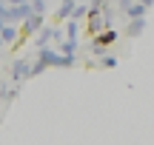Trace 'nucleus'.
I'll list each match as a JSON object with an SVG mask.
<instances>
[{"label":"nucleus","instance_id":"aec40b11","mask_svg":"<svg viewBox=\"0 0 154 145\" xmlns=\"http://www.w3.org/2000/svg\"><path fill=\"white\" fill-rule=\"evenodd\" d=\"M128 3H131V0H114V6H117V9H126Z\"/></svg>","mask_w":154,"mask_h":145},{"label":"nucleus","instance_id":"6e6552de","mask_svg":"<svg viewBox=\"0 0 154 145\" xmlns=\"http://www.w3.org/2000/svg\"><path fill=\"white\" fill-rule=\"evenodd\" d=\"M94 37H97L100 43H106V46H114L117 40H120V31H117L114 26H106L103 31H100V34H94Z\"/></svg>","mask_w":154,"mask_h":145},{"label":"nucleus","instance_id":"a878e982","mask_svg":"<svg viewBox=\"0 0 154 145\" xmlns=\"http://www.w3.org/2000/svg\"><path fill=\"white\" fill-rule=\"evenodd\" d=\"M0 49H3V43H0Z\"/></svg>","mask_w":154,"mask_h":145},{"label":"nucleus","instance_id":"0eeeda50","mask_svg":"<svg viewBox=\"0 0 154 145\" xmlns=\"http://www.w3.org/2000/svg\"><path fill=\"white\" fill-rule=\"evenodd\" d=\"M66 26H63V37H72V40H80L83 37V23L74 20V17H66Z\"/></svg>","mask_w":154,"mask_h":145},{"label":"nucleus","instance_id":"9d476101","mask_svg":"<svg viewBox=\"0 0 154 145\" xmlns=\"http://www.w3.org/2000/svg\"><path fill=\"white\" fill-rule=\"evenodd\" d=\"M74 3H77V0H60V6L54 9V20H57V23H63V20H66L69 14H72Z\"/></svg>","mask_w":154,"mask_h":145},{"label":"nucleus","instance_id":"412c9836","mask_svg":"<svg viewBox=\"0 0 154 145\" xmlns=\"http://www.w3.org/2000/svg\"><path fill=\"white\" fill-rule=\"evenodd\" d=\"M137 3H143L146 9H151V6H154V0H137Z\"/></svg>","mask_w":154,"mask_h":145},{"label":"nucleus","instance_id":"dca6fc26","mask_svg":"<svg viewBox=\"0 0 154 145\" xmlns=\"http://www.w3.org/2000/svg\"><path fill=\"white\" fill-rule=\"evenodd\" d=\"M97 60H100V66H103V68H117V57L109 54V51H106L103 57H97Z\"/></svg>","mask_w":154,"mask_h":145},{"label":"nucleus","instance_id":"4468645a","mask_svg":"<svg viewBox=\"0 0 154 145\" xmlns=\"http://www.w3.org/2000/svg\"><path fill=\"white\" fill-rule=\"evenodd\" d=\"M29 9H32L34 14H46V11H49V0H29Z\"/></svg>","mask_w":154,"mask_h":145},{"label":"nucleus","instance_id":"b1692460","mask_svg":"<svg viewBox=\"0 0 154 145\" xmlns=\"http://www.w3.org/2000/svg\"><path fill=\"white\" fill-rule=\"evenodd\" d=\"M77 3H83V0H77Z\"/></svg>","mask_w":154,"mask_h":145},{"label":"nucleus","instance_id":"6ab92c4d","mask_svg":"<svg viewBox=\"0 0 154 145\" xmlns=\"http://www.w3.org/2000/svg\"><path fill=\"white\" fill-rule=\"evenodd\" d=\"M6 9H9V3H6V0H0V20L6 17Z\"/></svg>","mask_w":154,"mask_h":145},{"label":"nucleus","instance_id":"f257e3e1","mask_svg":"<svg viewBox=\"0 0 154 145\" xmlns=\"http://www.w3.org/2000/svg\"><path fill=\"white\" fill-rule=\"evenodd\" d=\"M106 26H111L109 20H106L103 14H100V9H88V14L83 17V28H86L88 37H94V34H100Z\"/></svg>","mask_w":154,"mask_h":145},{"label":"nucleus","instance_id":"4be33fe9","mask_svg":"<svg viewBox=\"0 0 154 145\" xmlns=\"http://www.w3.org/2000/svg\"><path fill=\"white\" fill-rule=\"evenodd\" d=\"M100 6V0H88V9H97Z\"/></svg>","mask_w":154,"mask_h":145},{"label":"nucleus","instance_id":"f3484780","mask_svg":"<svg viewBox=\"0 0 154 145\" xmlns=\"http://www.w3.org/2000/svg\"><path fill=\"white\" fill-rule=\"evenodd\" d=\"M63 40V28L60 26H51V43H60Z\"/></svg>","mask_w":154,"mask_h":145},{"label":"nucleus","instance_id":"f8f14e48","mask_svg":"<svg viewBox=\"0 0 154 145\" xmlns=\"http://www.w3.org/2000/svg\"><path fill=\"white\" fill-rule=\"evenodd\" d=\"M17 94H20V83H14V85H0V100H3V102L17 100Z\"/></svg>","mask_w":154,"mask_h":145},{"label":"nucleus","instance_id":"1a4fd4ad","mask_svg":"<svg viewBox=\"0 0 154 145\" xmlns=\"http://www.w3.org/2000/svg\"><path fill=\"white\" fill-rule=\"evenodd\" d=\"M86 51L94 57V60H97V57H103L106 51H109V46H106V43H100L97 37H91V40H86Z\"/></svg>","mask_w":154,"mask_h":145},{"label":"nucleus","instance_id":"a211bd4d","mask_svg":"<svg viewBox=\"0 0 154 145\" xmlns=\"http://www.w3.org/2000/svg\"><path fill=\"white\" fill-rule=\"evenodd\" d=\"M43 71H46V66H43L40 60H34V63H32V77H37V74H43Z\"/></svg>","mask_w":154,"mask_h":145},{"label":"nucleus","instance_id":"393cba45","mask_svg":"<svg viewBox=\"0 0 154 145\" xmlns=\"http://www.w3.org/2000/svg\"><path fill=\"white\" fill-rule=\"evenodd\" d=\"M0 26H3V20H0Z\"/></svg>","mask_w":154,"mask_h":145},{"label":"nucleus","instance_id":"2eb2a0df","mask_svg":"<svg viewBox=\"0 0 154 145\" xmlns=\"http://www.w3.org/2000/svg\"><path fill=\"white\" fill-rule=\"evenodd\" d=\"M77 66V54H60V66L57 68H74Z\"/></svg>","mask_w":154,"mask_h":145},{"label":"nucleus","instance_id":"f03ea898","mask_svg":"<svg viewBox=\"0 0 154 145\" xmlns=\"http://www.w3.org/2000/svg\"><path fill=\"white\" fill-rule=\"evenodd\" d=\"M9 77H11V83L32 80V60H26V57H17V60L9 66Z\"/></svg>","mask_w":154,"mask_h":145},{"label":"nucleus","instance_id":"423d86ee","mask_svg":"<svg viewBox=\"0 0 154 145\" xmlns=\"http://www.w3.org/2000/svg\"><path fill=\"white\" fill-rule=\"evenodd\" d=\"M146 26H149V20L146 17H128V26H126V37H140V34L146 31Z\"/></svg>","mask_w":154,"mask_h":145},{"label":"nucleus","instance_id":"9b49d317","mask_svg":"<svg viewBox=\"0 0 154 145\" xmlns=\"http://www.w3.org/2000/svg\"><path fill=\"white\" fill-rule=\"evenodd\" d=\"M57 51H60V54H77V51H80V40L63 37L60 43H57Z\"/></svg>","mask_w":154,"mask_h":145},{"label":"nucleus","instance_id":"5701e85b","mask_svg":"<svg viewBox=\"0 0 154 145\" xmlns=\"http://www.w3.org/2000/svg\"><path fill=\"white\" fill-rule=\"evenodd\" d=\"M6 3H9V6H11V3H26V0H6Z\"/></svg>","mask_w":154,"mask_h":145},{"label":"nucleus","instance_id":"39448f33","mask_svg":"<svg viewBox=\"0 0 154 145\" xmlns=\"http://www.w3.org/2000/svg\"><path fill=\"white\" fill-rule=\"evenodd\" d=\"M43 23H46V14H34V11H32V14H26L20 23H17V28H20V34H23V37H32V34L37 31Z\"/></svg>","mask_w":154,"mask_h":145},{"label":"nucleus","instance_id":"20e7f679","mask_svg":"<svg viewBox=\"0 0 154 145\" xmlns=\"http://www.w3.org/2000/svg\"><path fill=\"white\" fill-rule=\"evenodd\" d=\"M0 43H3V49L6 46H20L23 43V34H20V28L14 26V23H3V26H0Z\"/></svg>","mask_w":154,"mask_h":145},{"label":"nucleus","instance_id":"7ed1b4c3","mask_svg":"<svg viewBox=\"0 0 154 145\" xmlns=\"http://www.w3.org/2000/svg\"><path fill=\"white\" fill-rule=\"evenodd\" d=\"M37 60L43 63L46 68H57V66H60V51H57V46H54V43L37 46Z\"/></svg>","mask_w":154,"mask_h":145},{"label":"nucleus","instance_id":"ddd939ff","mask_svg":"<svg viewBox=\"0 0 154 145\" xmlns=\"http://www.w3.org/2000/svg\"><path fill=\"white\" fill-rule=\"evenodd\" d=\"M146 11H149V9H146L143 3H137V0H131V3H128L126 9H123V14H126V17H146Z\"/></svg>","mask_w":154,"mask_h":145}]
</instances>
